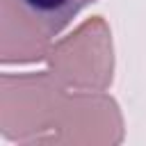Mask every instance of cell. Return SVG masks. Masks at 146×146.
Returning a JSON list of instances; mask_svg holds the SVG:
<instances>
[{
    "label": "cell",
    "instance_id": "cell-1",
    "mask_svg": "<svg viewBox=\"0 0 146 146\" xmlns=\"http://www.w3.org/2000/svg\"><path fill=\"white\" fill-rule=\"evenodd\" d=\"M105 43H112L110 30L100 16H94L50 50L52 75L75 89H105L112 82V52L89 57Z\"/></svg>",
    "mask_w": 146,
    "mask_h": 146
},
{
    "label": "cell",
    "instance_id": "cell-2",
    "mask_svg": "<svg viewBox=\"0 0 146 146\" xmlns=\"http://www.w3.org/2000/svg\"><path fill=\"white\" fill-rule=\"evenodd\" d=\"M14 5L43 36L59 34L84 7L96 0H7Z\"/></svg>",
    "mask_w": 146,
    "mask_h": 146
}]
</instances>
